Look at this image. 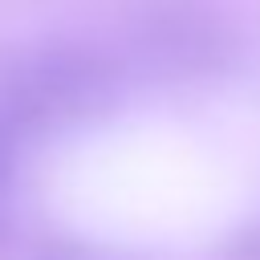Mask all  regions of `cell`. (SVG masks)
<instances>
[{
    "label": "cell",
    "mask_w": 260,
    "mask_h": 260,
    "mask_svg": "<svg viewBox=\"0 0 260 260\" xmlns=\"http://www.w3.org/2000/svg\"><path fill=\"white\" fill-rule=\"evenodd\" d=\"M126 65L85 41H37L0 57V114L41 134L106 110L122 89Z\"/></svg>",
    "instance_id": "obj_1"
},
{
    "label": "cell",
    "mask_w": 260,
    "mask_h": 260,
    "mask_svg": "<svg viewBox=\"0 0 260 260\" xmlns=\"http://www.w3.org/2000/svg\"><path fill=\"white\" fill-rule=\"evenodd\" d=\"M126 53L154 81H207L236 65L240 37L211 0H142L126 24Z\"/></svg>",
    "instance_id": "obj_2"
},
{
    "label": "cell",
    "mask_w": 260,
    "mask_h": 260,
    "mask_svg": "<svg viewBox=\"0 0 260 260\" xmlns=\"http://www.w3.org/2000/svg\"><path fill=\"white\" fill-rule=\"evenodd\" d=\"M28 260H110V256L77 236H41L28 248Z\"/></svg>",
    "instance_id": "obj_3"
},
{
    "label": "cell",
    "mask_w": 260,
    "mask_h": 260,
    "mask_svg": "<svg viewBox=\"0 0 260 260\" xmlns=\"http://www.w3.org/2000/svg\"><path fill=\"white\" fill-rule=\"evenodd\" d=\"M24 130H16L4 114H0V195H8L12 179H16V167H20V146H24Z\"/></svg>",
    "instance_id": "obj_4"
},
{
    "label": "cell",
    "mask_w": 260,
    "mask_h": 260,
    "mask_svg": "<svg viewBox=\"0 0 260 260\" xmlns=\"http://www.w3.org/2000/svg\"><path fill=\"white\" fill-rule=\"evenodd\" d=\"M223 260H260V219H252L228 236Z\"/></svg>",
    "instance_id": "obj_5"
},
{
    "label": "cell",
    "mask_w": 260,
    "mask_h": 260,
    "mask_svg": "<svg viewBox=\"0 0 260 260\" xmlns=\"http://www.w3.org/2000/svg\"><path fill=\"white\" fill-rule=\"evenodd\" d=\"M8 240H12V215H8V207H4V195H0V252L8 248Z\"/></svg>",
    "instance_id": "obj_6"
}]
</instances>
